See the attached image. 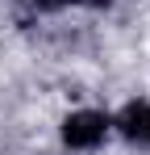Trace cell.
I'll return each mask as SVG.
<instances>
[{
    "label": "cell",
    "mask_w": 150,
    "mask_h": 155,
    "mask_svg": "<svg viewBox=\"0 0 150 155\" xmlns=\"http://www.w3.org/2000/svg\"><path fill=\"white\" fill-rule=\"evenodd\" d=\"M104 134H108V117L96 113V109H79V113H71V117L63 122V143L75 147V151H92V147H100Z\"/></svg>",
    "instance_id": "cell-1"
},
{
    "label": "cell",
    "mask_w": 150,
    "mask_h": 155,
    "mask_svg": "<svg viewBox=\"0 0 150 155\" xmlns=\"http://www.w3.org/2000/svg\"><path fill=\"white\" fill-rule=\"evenodd\" d=\"M117 126L129 143H150V105H129Z\"/></svg>",
    "instance_id": "cell-2"
},
{
    "label": "cell",
    "mask_w": 150,
    "mask_h": 155,
    "mask_svg": "<svg viewBox=\"0 0 150 155\" xmlns=\"http://www.w3.org/2000/svg\"><path fill=\"white\" fill-rule=\"evenodd\" d=\"M38 8H67V4H79V0H33Z\"/></svg>",
    "instance_id": "cell-3"
},
{
    "label": "cell",
    "mask_w": 150,
    "mask_h": 155,
    "mask_svg": "<svg viewBox=\"0 0 150 155\" xmlns=\"http://www.w3.org/2000/svg\"><path fill=\"white\" fill-rule=\"evenodd\" d=\"M79 4H92V8H104V4H113V0H79Z\"/></svg>",
    "instance_id": "cell-4"
}]
</instances>
